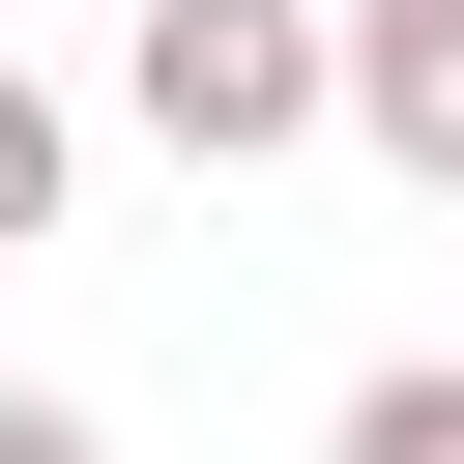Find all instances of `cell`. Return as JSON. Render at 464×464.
Returning <instances> with one entry per match:
<instances>
[{"mask_svg": "<svg viewBox=\"0 0 464 464\" xmlns=\"http://www.w3.org/2000/svg\"><path fill=\"white\" fill-rule=\"evenodd\" d=\"M116 87H145V145L261 174V145H319V116H348V29H319V0H145V29H116Z\"/></svg>", "mask_w": 464, "mask_h": 464, "instance_id": "cell-1", "label": "cell"}, {"mask_svg": "<svg viewBox=\"0 0 464 464\" xmlns=\"http://www.w3.org/2000/svg\"><path fill=\"white\" fill-rule=\"evenodd\" d=\"M348 145L406 203H464V0H348Z\"/></svg>", "mask_w": 464, "mask_h": 464, "instance_id": "cell-2", "label": "cell"}, {"mask_svg": "<svg viewBox=\"0 0 464 464\" xmlns=\"http://www.w3.org/2000/svg\"><path fill=\"white\" fill-rule=\"evenodd\" d=\"M58 174H87V116H58L29 58H0V232H58Z\"/></svg>", "mask_w": 464, "mask_h": 464, "instance_id": "cell-3", "label": "cell"}, {"mask_svg": "<svg viewBox=\"0 0 464 464\" xmlns=\"http://www.w3.org/2000/svg\"><path fill=\"white\" fill-rule=\"evenodd\" d=\"M319 464H464V377H348V435Z\"/></svg>", "mask_w": 464, "mask_h": 464, "instance_id": "cell-4", "label": "cell"}, {"mask_svg": "<svg viewBox=\"0 0 464 464\" xmlns=\"http://www.w3.org/2000/svg\"><path fill=\"white\" fill-rule=\"evenodd\" d=\"M0 464H116V435H87V406H29V377H0Z\"/></svg>", "mask_w": 464, "mask_h": 464, "instance_id": "cell-5", "label": "cell"}]
</instances>
